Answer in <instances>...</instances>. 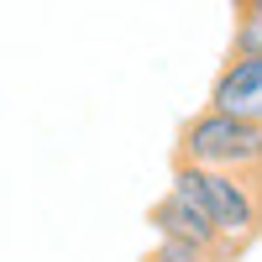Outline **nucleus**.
Here are the masks:
<instances>
[{
    "label": "nucleus",
    "instance_id": "obj_1",
    "mask_svg": "<svg viewBox=\"0 0 262 262\" xmlns=\"http://www.w3.org/2000/svg\"><path fill=\"white\" fill-rule=\"evenodd\" d=\"M173 184H184L194 200L205 205L215 221L221 242L236 252L262 231V189H257V168L231 173V168H194V163H173Z\"/></svg>",
    "mask_w": 262,
    "mask_h": 262
},
{
    "label": "nucleus",
    "instance_id": "obj_2",
    "mask_svg": "<svg viewBox=\"0 0 262 262\" xmlns=\"http://www.w3.org/2000/svg\"><path fill=\"white\" fill-rule=\"evenodd\" d=\"M257 147H262V126L242 121V116H226V111H210L194 116L179 131V152L173 163H194V168H231V173H247L257 168Z\"/></svg>",
    "mask_w": 262,
    "mask_h": 262
},
{
    "label": "nucleus",
    "instance_id": "obj_3",
    "mask_svg": "<svg viewBox=\"0 0 262 262\" xmlns=\"http://www.w3.org/2000/svg\"><path fill=\"white\" fill-rule=\"evenodd\" d=\"M152 226H158V236H179V242H194V247H210L231 257V247L221 242V231H215V221L205 215V205L194 200V194L184 184H173L158 205H152Z\"/></svg>",
    "mask_w": 262,
    "mask_h": 262
},
{
    "label": "nucleus",
    "instance_id": "obj_4",
    "mask_svg": "<svg viewBox=\"0 0 262 262\" xmlns=\"http://www.w3.org/2000/svg\"><path fill=\"white\" fill-rule=\"evenodd\" d=\"M210 105L262 126V58H231L210 90Z\"/></svg>",
    "mask_w": 262,
    "mask_h": 262
},
{
    "label": "nucleus",
    "instance_id": "obj_5",
    "mask_svg": "<svg viewBox=\"0 0 262 262\" xmlns=\"http://www.w3.org/2000/svg\"><path fill=\"white\" fill-rule=\"evenodd\" d=\"M236 58H262V0H236Z\"/></svg>",
    "mask_w": 262,
    "mask_h": 262
},
{
    "label": "nucleus",
    "instance_id": "obj_6",
    "mask_svg": "<svg viewBox=\"0 0 262 262\" xmlns=\"http://www.w3.org/2000/svg\"><path fill=\"white\" fill-rule=\"evenodd\" d=\"M147 262H226L221 252H210V247H194V242H179V236H163L158 247H152Z\"/></svg>",
    "mask_w": 262,
    "mask_h": 262
},
{
    "label": "nucleus",
    "instance_id": "obj_7",
    "mask_svg": "<svg viewBox=\"0 0 262 262\" xmlns=\"http://www.w3.org/2000/svg\"><path fill=\"white\" fill-rule=\"evenodd\" d=\"M257 173H262V147H257Z\"/></svg>",
    "mask_w": 262,
    "mask_h": 262
}]
</instances>
